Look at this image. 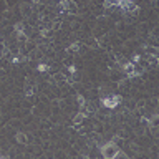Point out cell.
Instances as JSON below:
<instances>
[{
	"instance_id": "6da1fadb",
	"label": "cell",
	"mask_w": 159,
	"mask_h": 159,
	"mask_svg": "<svg viewBox=\"0 0 159 159\" xmlns=\"http://www.w3.org/2000/svg\"><path fill=\"white\" fill-rule=\"evenodd\" d=\"M99 101H101V104H103L104 108L114 109V108H118V106L121 104L123 98H121V95H111V96H103Z\"/></svg>"
},
{
	"instance_id": "7a4b0ae2",
	"label": "cell",
	"mask_w": 159,
	"mask_h": 159,
	"mask_svg": "<svg viewBox=\"0 0 159 159\" xmlns=\"http://www.w3.org/2000/svg\"><path fill=\"white\" fill-rule=\"evenodd\" d=\"M119 151V148L116 146V143L114 141H109L101 146V154H103V159H113L114 154Z\"/></svg>"
},
{
	"instance_id": "3957f363",
	"label": "cell",
	"mask_w": 159,
	"mask_h": 159,
	"mask_svg": "<svg viewBox=\"0 0 159 159\" xmlns=\"http://www.w3.org/2000/svg\"><path fill=\"white\" fill-rule=\"evenodd\" d=\"M60 8L68 15H78V5L73 0H60Z\"/></svg>"
},
{
	"instance_id": "277c9868",
	"label": "cell",
	"mask_w": 159,
	"mask_h": 159,
	"mask_svg": "<svg viewBox=\"0 0 159 159\" xmlns=\"http://www.w3.org/2000/svg\"><path fill=\"white\" fill-rule=\"evenodd\" d=\"M23 91H25L27 98H30V96H33L37 93V85H35V81H32V78H27L25 86H23Z\"/></svg>"
},
{
	"instance_id": "5b68a950",
	"label": "cell",
	"mask_w": 159,
	"mask_h": 159,
	"mask_svg": "<svg viewBox=\"0 0 159 159\" xmlns=\"http://www.w3.org/2000/svg\"><path fill=\"white\" fill-rule=\"evenodd\" d=\"M121 68H123V71H126V75H129V73H133V71L136 70V65H134L133 61H126V63L121 65Z\"/></svg>"
},
{
	"instance_id": "8992f818",
	"label": "cell",
	"mask_w": 159,
	"mask_h": 159,
	"mask_svg": "<svg viewBox=\"0 0 159 159\" xmlns=\"http://www.w3.org/2000/svg\"><path fill=\"white\" fill-rule=\"evenodd\" d=\"M15 141L18 144H22V146H25V144L28 143V136H27L25 133H17L15 134Z\"/></svg>"
},
{
	"instance_id": "52a82bcc",
	"label": "cell",
	"mask_w": 159,
	"mask_h": 159,
	"mask_svg": "<svg viewBox=\"0 0 159 159\" xmlns=\"http://www.w3.org/2000/svg\"><path fill=\"white\" fill-rule=\"evenodd\" d=\"M85 118H86V113H83V111H81V113H76L75 116H73V123H75V124H81V123L85 121Z\"/></svg>"
},
{
	"instance_id": "ba28073f",
	"label": "cell",
	"mask_w": 159,
	"mask_h": 159,
	"mask_svg": "<svg viewBox=\"0 0 159 159\" xmlns=\"http://www.w3.org/2000/svg\"><path fill=\"white\" fill-rule=\"evenodd\" d=\"M80 42H75V43H71V45L66 48V53H78L80 51Z\"/></svg>"
},
{
	"instance_id": "9c48e42d",
	"label": "cell",
	"mask_w": 159,
	"mask_h": 159,
	"mask_svg": "<svg viewBox=\"0 0 159 159\" xmlns=\"http://www.w3.org/2000/svg\"><path fill=\"white\" fill-rule=\"evenodd\" d=\"M143 50L148 51V55H156L157 56V46H151V45H143Z\"/></svg>"
},
{
	"instance_id": "30bf717a",
	"label": "cell",
	"mask_w": 159,
	"mask_h": 159,
	"mask_svg": "<svg viewBox=\"0 0 159 159\" xmlns=\"http://www.w3.org/2000/svg\"><path fill=\"white\" fill-rule=\"evenodd\" d=\"M51 80H55V83H58V85H66V80H68V78H66V76L65 75H55V76H53V78Z\"/></svg>"
},
{
	"instance_id": "8fae6325",
	"label": "cell",
	"mask_w": 159,
	"mask_h": 159,
	"mask_svg": "<svg viewBox=\"0 0 159 159\" xmlns=\"http://www.w3.org/2000/svg\"><path fill=\"white\" fill-rule=\"evenodd\" d=\"M148 61H149V65H151V68H156L157 63H159V60H157L156 55H148Z\"/></svg>"
},
{
	"instance_id": "7c38bea8",
	"label": "cell",
	"mask_w": 159,
	"mask_h": 159,
	"mask_svg": "<svg viewBox=\"0 0 159 159\" xmlns=\"http://www.w3.org/2000/svg\"><path fill=\"white\" fill-rule=\"evenodd\" d=\"M51 33H53V30H51L50 27H48V28H42V30H40V35H42L43 38H48Z\"/></svg>"
},
{
	"instance_id": "4fadbf2b",
	"label": "cell",
	"mask_w": 159,
	"mask_h": 159,
	"mask_svg": "<svg viewBox=\"0 0 159 159\" xmlns=\"http://www.w3.org/2000/svg\"><path fill=\"white\" fill-rule=\"evenodd\" d=\"M113 159H129V156H128V154L124 152V151H121V149H119V151L114 154V157H113Z\"/></svg>"
},
{
	"instance_id": "5bb4252c",
	"label": "cell",
	"mask_w": 159,
	"mask_h": 159,
	"mask_svg": "<svg viewBox=\"0 0 159 159\" xmlns=\"http://www.w3.org/2000/svg\"><path fill=\"white\" fill-rule=\"evenodd\" d=\"M76 103H78L80 108H83L85 103H86V99H85V96L83 95H76Z\"/></svg>"
},
{
	"instance_id": "9a60e30c",
	"label": "cell",
	"mask_w": 159,
	"mask_h": 159,
	"mask_svg": "<svg viewBox=\"0 0 159 159\" xmlns=\"http://www.w3.org/2000/svg\"><path fill=\"white\" fill-rule=\"evenodd\" d=\"M8 53V50H7V45L3 42H0V56H5Z\"/></svg>"
},
{
	"instance_id": "2e32d148",
	"label": "cell",
	"mask_w": 159,
	"mask_h": 159,
	"mask_svg": "<svg viewBox=\"0 0 159 159\" xmlns=\"http://www.w3.org/2000/svg\"><path fill=\"white\" fill-rule=\"evenodd\" d=\"M20 10H22V13H23V15H30V7H28V5H25V3H22V5H20Z\"/></svg>"
},
{
	"instance_id": "e0dca14e",
	"label": "cell",
	"mask_w": 159,
	"mask_h": 159,
	"mask_svg": "<svg viewBox=\"0 0 159 159\" xmlns=\"http://www.w3.org/2000/svg\"><path fill=\"white\" fill-rule=\"evenodd\" d=\"M83 108L86 109V113H93V111H95V109H96L93 103H85V106H83Z\"/></svg>"
},
{
	"instance_id": "ac0fdd59",
	"label": "cell",
	"mask_w": 159,
	"mask_h": 159,
	"mask_svg": "<svg viewBox=\"0 0 159 159\" xmlns=\"http://www.w3.org/2000/svg\"><path fill=\"white\" fill-rule=\"evenodd\" d=\"M13 30H15V33H18V32H23V23H22V22L15 23V25H13Z\"/></svg>"
},
{
	"instance_id": "d6986e66",
	"label": "cell",
	"mask_w": 159,
	"mask_h": 159,
	"mask_svg": "<svg viewBox=\"0 0 159 159\" xmlns=\"http://www.w3.org/2000/svg\"><path fill=\"white\" fill-rule=\"evenodd\" d=\"M37 70L38 71H48V70H50V66H48L46 63H40V65L37 66Z\"/></svg>"
},
{
	"instance_id": "ffe728a7",
	"label": "cell",
	"mask_w": 159,
	"mask_h": 159,
	"mask_svg": "<svg viewBox=\"0 0 159 159\" xmlns=\"http://www.w3.org/2000/svg\"><path fill=\"white\" fill-rule=\"evenodd\" d=\"M103 7H104V8L114 7V0H104V2H103Z\"/></svg>"
},
{
	"instance_id": "44dd1931",
	"label": "cell",
	"mask_w": 159,
	"mask_h": 159,
	"mask_svg": "<svg viewBox=\"0 0 159 159\" xmlns=\"http://www.w3.org/2000/svg\"><path fill=\"white\" fill-rule=\"evenodd\" d=\"M10 61H12L13 65H17V63H20V61H22V58H18V56H12Z\"/></svg>"
},
{
	"instance_id": "7402d4cb",
	"label": "cell",
	"mask_w": 159,
	"mask_h": 159,
	"mask_svg": "<svg viewBox=\"0 0 159 159\" xmlns=\"http://www.w3.org/2000/svg\"><path fill=\"white\" fill-rule=\"evenodd\" d=\"M139 61H141V56H139V55H134V56H133V63H134V65H138Z\"/></svg>"
},
{
	"instance_id": "603a6c76",
	"label": "cell",
	"mask_w": 159,
	"mask_h": 159,
	"mask_svg": "<svg viewBox=\"0 0 159 159\" xmlns=\"http://www.w3.org/2000/svg\"><path fill=\"white\" fill-rule=\"evenodd\" d=\"M68 71H70V73H76V66L75 65H70L68 66Z\"/></svg>"
},
{
	"instance_id": "cb8c5ba5",
	"label": "cell",
	"mask_w": 159,
	"mask_h": 159,
	"mask_svg": "<svg viewBox=\"0 0 159 159\" xmlns=\"http://www.w3.org/2000/svg\"><path fill=\"white\" fill-rule=\"evenodd\" d=\"M32 2H33V3H40L42 0H32Z\"/></svg>"
},
{
	"instance_id": "d4e9b609",
	"label": "cell",
	"mask_w": 159,
	"mask_h": 159,
	"mask_svg": "<svg viewBox=\"0 0 159 159\" xmlns=\"http://www.w3.org/2000/svg\"><path fill=\"white\" fill-rule=\"evenodd\" d=\"M151 2H156V0H151Z\"/></svg>"
}]
</instances>
